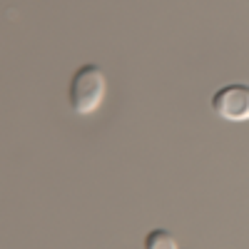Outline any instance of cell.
<instances>
[{
    "instance_id": "3957f363",
    "label": "cell",
    "mask_w": 249,
    "mask_h": 249,
    "mask_svg": "<svg viewBox=\"0 0 249 249\" xmlns=\"http://www.w3.org/2000/svg\"><path fill=\"white\" fill-rule=\"evenodd\" d=\"M144 249H179L177 239L167 232V230H150L144 234Z\"/></svg>"
},
{
    "instance_id": "6da1fadb",
    "label": "cell",
    "mask_w": 249,
    "mask_h": 249,
    "mask_svg": "<svg viewBox=\"0 0 249 249\" xmlns=\"http://www.w3.org/2000/svg\"><path fill=\"white\" fill-rule=\"evenodd\" d=\"M105 92H107V77L102 72V68L95 65V62H85L70 77V88H68L70 110L75 115H90L102 105Z\"/></svg>"
},
{
    "instance_id": "7a4b0ae2",
    "label": "cell",
    "mask_w": 249,
    "mask_h": 249,
    "mask_svg": "<svg viewBox=\"0 0 249 249\" xmlns=\"http://www.w3.org/2000/svg\"><path fill=\"white\" fill-rule=\"evenodd\" d=\"M212 112L224 122H247L249 120V85L232 82L212 95Z\"/></svg>"
}]
</instances>
